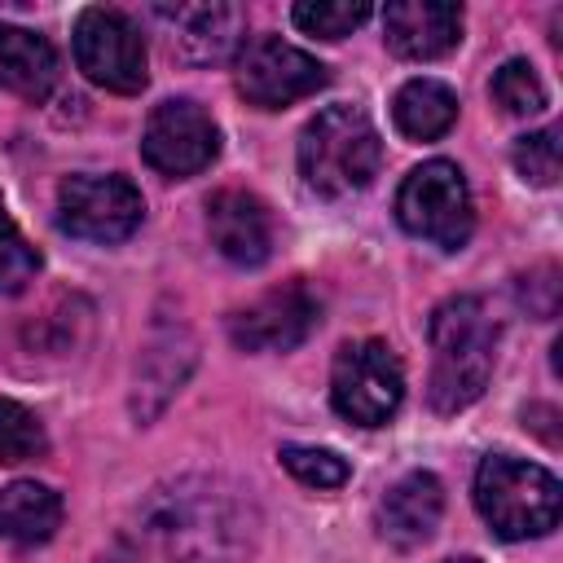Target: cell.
Segmentation results:
<instances>
[{
	"mask_svg": "<svg viewBox=\"0 0 563 563\" xmlns=\"http://www.w3.org/2000/svg\"><path fill=\"white\" fill-rule=\"evenodd\" d=\"M475 510L501 541H528L554 532L563 510V488L554 471L528 457L488 453L475 466Z\"/></svg>",
	"mask_w": 563,
	"mask_h": 563,
	"instance_id": "4",
	"label": "cell"
},
{
	"mask_svg": "<svg viewBox=\"0 0 563 563\" xmlns=\"http://www.w3.org/2000/svg\"><path fill=\"white\" fill-rule=\"evenodd\" d=\"M440 515H444V484L431 471H409L378 501V532L396 550H413L435 537Z\"/></svg>",
	"mask_w": 563,
	"mask_h": 563,
	"instance_id": "15",
	"label": "cell"
},
{
	"mask_svg": "<svg viewBox=\"0 0 563 563\" xmlns=\"http://www.w3.org/2000/svg\"><path fill=\"white\" fill-rule=\"evenodd\" d=\"M383 40L405 62L444 57L462 40V9L449 0H396L383 9Z\"/></svg>",
	"mask_w": 563,
	"mask_h": 563,
	"instance_id": "14",
	"label": "cell"
},
{
	"mask_svg": "<svg viewBox=\"0 0 563 563\" xmlns=\"http://www.w3.org/2000/svg\"><path fill=\"white\" fill-rule=\"evenodd\" d=\"M391 119L409 141H440L457 123V92L440 79H409L391 97Z\"/></svg>",
	"mask_w": 563,
	"mask_h": 563,
	"instance_id": "18",
	"label": "cell"
},
{
	"mask_svg": "<svg viewBox=\"0 0 563 563\" xmlns=\"http://www.w3.org/2000/svg\"><path fill=\"white\" fill-rule=\"evenodd\" d=\"M383 167L378 128L361 106H325L299 132V176L317 198L361 194Z\"/></svg>",
	"mask_w": 563,
	"mask_h": 563,
	"instance_id": "3",
	"label": "cell"
},
{
	"mask_svg": "<svg viewBox=\"0 0 563 563\" xmlns=\"http://www.w3.org/2000/svg\"><path fill=\"white\" fill-rule=\"evenodd\" d=\"M35 273H40V251L22 238V229L0 202V290L18 295L26 282H35Z\"/></svg>",
	"mask_w": 563,
	"mask_h": 563,
	"instance_id": "24",
	"label": "cell"
},
{
	"mask_svg": "<svg viewBox=\"0 0 563 563\" xmlns=\"http://www.w3.org/2000/svg\"><path fill=\"white\" fill-rule=\"evenodd\" d=\"M216 154H220V128L198 101L172 97L150 110L145 132H141V158L154 172L185 180V176H198L202 167H211Z\"/></svg>",
	"mask_w": 563,
	"mask_h": 563,
	"instance_id": "10",
	"label": "cell"
},
{
	"mask_svg": "<svg viewBox=\"0 0 563 563\" xmlns=\"http://www.w3.org/2000/svg\"><path fill=\"white\" fill-rule=\"evenodd\" d=\"M405 400L400 356L383 339L343 343L330 369V405L356 427H383Z\"/></svg>",
	"mask_w": 563,
	"mask_h": 563,
	"instance_id": "7",
	"label": "cell"
},
{
	"mask_svg": "<svg viewBox=\"0 0 563 563\" xmlns=\"http://www.w3.org/2000/svg\"><path fill=\"white\" fill-rule=\"evenodd\" d=\"M145 220L141 189L119 172H75L57 189V224L62 233L97 246L128 242Z\"/></svg>",
	"mask_w": 563,
	"mask_h": 563,
	"instance_id": "6",
	"label": "cell"
},
{
	"mask_svg": "<svg viewBox=\"0 0 563 563\" xmlns=\"http://www.w3.org/2000/svg\"><path fill=\"white\" fill-rule=\"evenodd\" d=\"M444 563H479V559H444Z\"/></svg>",
	"mask_w": 563,
	"mask_h": 563,
	"instance_id": "25",
	"label": "cell"
},
{
	"mask_svg": "<svg viewBox=\"0 0 563 563\" xmlns=\"http://www.w3.org/2000/svg\"><path fill=\"white\" fill-rule=\"evenodd\" d=\"M0 88L18 92L31 106L48 101V92L57 88V48L26 26L0 22Z\"/></svg>",
	"mask_w": 563,
	"mask_h": 563,
	"instance_id": "16",
	"label": "cell"
},
{
	"mask_svg": "<svg viewBox=\"0 0 563 563\" xmlns=\"http://www.w3.org/2000/svg\"><path fill=\"white\" fill-rule=\"evenodd\" d=\"M290 18H295V26L303 31V35H317V40H343V35H352L365 18H369V4H347V0H299L295 9H290Z\"/></svg>",
	"mask_w": 563,
	"mask_h": 563,
	"instance_id": "20",
	"label": "cell"
},
{
	"mask_svg": "<svg viewBox=\"0 0 563 563\" xmlns=\"http://www.w3.org/2000/svg\"><path fill=\"white\" fill-rule=\"evenodd\" d=\"M396 220L405 233L440 251H462L475 229V198L462 167L449 158L418 163L396 189Z\"/></svg>",
	"mask_w": 563,
	"mask_h": 563,
	"instance_id": "5",
	"label": "cell"
},
{
	"mask_svg": "<svg viewBox=\"0 0 563 563\" xmlns=\"http://www.w3.org/2000/svg\"><path fill=\"white\" fill-rule=\"evenodd\" d=\"M431 339V378L427 400L435 413H457L475 405L493 378L497 361V321L479 295H449L427 325Z\"/></svg>",
	"mask_w": 563,
	"mask_h": 563,
	"instance_id": "2",
	"label": "cell"
},
{
	"mask_svg": "<svg viewBox=\"0 0 563 563\" xmlns=\"http://www.w3.org/2000/svg\"><path fill=\"white\" fill-rule=\"evenodd\" d=\"M75 66L106 92H141L150 84V53L141 26L123 9H84L75 18Z\"/></svg>",
	"mask_w": 563,
	"mask_h": 563,
	"instance_id": "8",
	"label": "cell"
},
{
	"mask_svg": "<svg viewBox=\"0 0 563 563\" xmlns=\"http://www.w3.org/2000/svg\"><path fill=\"white\" fill-rule=\"evenodd\" d=\"M48 449V435H44V422L18 405V400H0V462L13 466V462H31Z\"/></svg>",
	"mask_w": 563,
	"mask_h": 563,
	"instance_id": "21",
	"label": "cell"
},
{
	"mask_svg": "<svg viewBox=\"0 0 563 563\" xmlns=\"http://www.w3.org/2000/svg\"><path fill=\"white\" fill-rule=\"evenodd\" d=\"M207 233L238 268H260L273 255V216L251 189H216L207 198Z\"/></svg>",
	"mask_w": 563,
	"mask_h": 563,
	"instance_id": "13",
	"label": "cell"
},
{
	"mask_svg": "<svg viewBox=\"0 0 563 563\" xmlns=\"http://www.w3.org/2000/svg\"><path fill=\"white\" fill-rule=\"evenodd\" d=\"M515 158V172L532 185H554L559 180V167H563V150H559V128H537V132H523L510 150Z\"/></svg>",
	"mask_w": 563,
	"mask_h": 563,
	"instance_id": "23",
	"label": "cell"
},
{
	"mask_svg": "<svg viewBox=\"0 0 563 563\" xmlns=\"http://www.w3.org/2000/svg\"><path fill=\"white\" fill-rule=\"evenodd\" d=\"M158 22L172 26L167 44L189 66H216L246 44V9L238 4H158Z\"/></svg>",
	"mask_w": 563,
	"mask_h": 563,
	"instance_id": "12",
	"label": "cell"
},
{
	"mask_svg": "<svg viewBox=\"0 0 563 563\" xmlns=\"http://www.w3.org/2000/svg\"><path fill=\"white\" fill-rule=\"evenodd\" d=\"M233 84L246 97V106L286 110V106L312 97L317 88H325L330 70L312 53L286 44L282 35H255L233 57Z\"/></svg>",
	"mask_w": 563,
	"mask_h": 563,
	"instance_id": "9",
	"label": "cell"
},
{
	"mask_svg": "<svg viewBox=\"0 0 563 563\" xmlns=\"http://www.w3.org/2000/svg\"><path fill=\"white\" fill-rule=\"evenodd\" d=\"M62 528V493L40 479H13L0 488V537L13 545H44Z\"/></svg>",
	"mask_w": 563,
	"mask_h": 563,
	"instance_id": "17",
	"label": "cell"
},
{
	"mask_svg": "<svg viewBox=\"0 0 563 563\" xmlns=\"http://www.w3.org/2000/svg\"><path fill=\"white\" fill-rule=\"evenodd\" d=\"M317 321H321L317 295L303 282H286L238 308L229 317V339L242 352H290L317 330Z\"/></svg>",
	"mask_w": 563,
	"mask_h": 563,
	"instance_id": "11",
	"label": "cell"
},
{
	"mask_svg": "<svg viewBox=\"0 0 563 563\" xmlns=\"http://www.w3.org/2000/svg\"><path fill=\"white\" fill-rule=\"evenodd\" d=\"M277 457H282V466H286L299 484H308V488H343V484H347V475H352V466H347L334 449L286 444Z\"/></svg>",
	"mask_w": 563,
	"mask_h": 563,
	"instance_id": "22",
	"label": "cell"
},
{
	"mask_svg": "<svg viewBox=\"0 0 563 563\" xmlns=\"http://www.w3.org/2000/svg\"><path fill=\"white\" fill-rule=\"evenodd\" d=\"M488 92H493V101H497L506 114H515V119H528V114H541V110H545V88H541L537 70H532L523 57L501 62V66L493 70Z\"/></svg>",
	"mask_w": 563,
	"mask_h": 563,
	"instance_id": "19",
	"label": "cell"
},
{
	"mask_svg": "<svg viewBox=\"0 0 563 563\" xmlns=\"http://www.w3.org/2000/svg\"><path fill=\"white\" fill-rule=\"evenodd\" d=\"M251 506L207 475L158 484L101 563H238L251 545Z\"/></svg>",
	"mask_w": 563,
	"mask_h": 563,
	"instance_id": "1",
	"label": "cell"
}]
</instances>
